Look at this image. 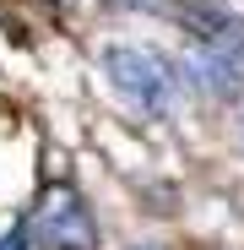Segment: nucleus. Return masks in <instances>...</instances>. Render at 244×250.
Wrapping results in <instances>:
<instances>
[{"label": "nucleus", "mask_w": 244, "mask_h": 250, "mask_svg": "<svg viewBox=\"0 0 244 250\" xmlns=\"http://www.w3.org/2000/svg\"><path fill=\"white\" fill-rule=\"evenodd\" d=\"M103 76L114 82V93L125 104H136L141 114H169L174 98H179L174 60L157 55V49H141V44H109L103 49Z\"/></svg>", "instance_id": "f257e3e1"}, {"label": "nucleus", "mask_w": 244, "mask_h": 250, "mask_svg": "<svg viewBox=\"0 0 244 250\" xmlns=\"http://www.w3.org/2000/svg\"><path fill=\"white\" fill-rule=\"evenodd\" d=\"M27 223L44 250H98V218L76 185H49Z\"/></svg>", "instance_id": "f03ea898"}, {"label": "nucleus", "mask_w": 244, "mask_h": 250, "mask_svg": "<svg viewBox=\"0 0 244 250\" xmlns=\"http://www.w3.org/2000/svg\"><path fill=\"white\" fill-rule=\"evenodd\" d=\"M185 76L217 104H233L244 93V60L233 49H223V44H206V38H195L185 49Z\"/></svg>", "instance_id": "7ed1b4c3"}, {"label": "nucleus", "mask_w": 244, "mask_h": 250, "mask_svg": "<svg viewBox=\"0 0 244 250\" xmlns=\"http://www.w3.org/2000/svg\"><path fill=\"white\" fill-rule=\"evenodd\" d=\"M0 250H33V223H17L11 234H0Z\"/></svg>", "instance_id": "20e7f679"}, {"label": "nucleus", "mask_w": 244, "mask_h": 250, "mask_svg": "<svg viewBox=\"0 0 244 250\" xmlns=\"http://www.w3.org/2000/svg\"><path fill=\"white\" fill-rule=\"evenodd\" d=\"M119 11H169V0H109Z\"/></svg>", "instance_id": "39448f33"}, {"label": "nucleus", "mask_w": 244, "mask_h": 250, "mask_svg": "<svg viewBox=\"0 0 244 250\" xmlns=\"http://www.w3.org/2000/svg\"><path fill=\"white\" fill-rule=\"evenodd\" d=\"M136 250H163V245H136Z\"/></svg>", "instance_id": "423d86ee"}]
</instances>
